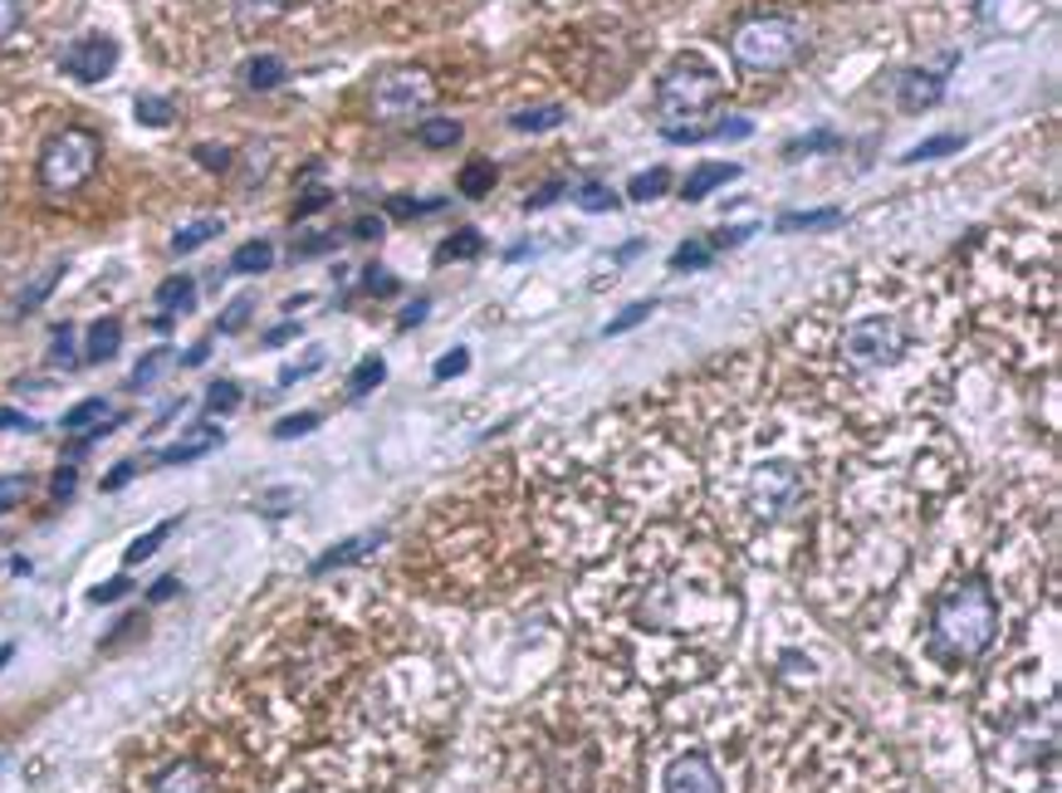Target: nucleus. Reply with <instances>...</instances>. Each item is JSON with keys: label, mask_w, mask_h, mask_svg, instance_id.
<instances>
[{"label": "nucleus", "mask_w": 1062, "mask_h": 793, "mask_svg": "<svg viewBox=\"0 0 1062 793\" xmlns=\"http://www.w3.org/2000/svg\"><path fill=\"white\" fill-rule=\"evenodd\" d=\"M25 490H30L25 475H6V480H0V509L20 505V500H25Z\"/></svg>", "instance_id": "nucleus-45"}, {"label": "nucleus", "mask_w": 1062, "mask_h": 793, "mask_svg": "<svg viewBox=\"0 0 1062 793\" xmlns=\"http://www.w3.org/2000/svg\"><path fill=\"white\" fill-rule=\"evenodd\" d=\"M221 441H225V436H221V426H191V432H187V441H177V446H167L157 461H162V466H187V461L211 456V451H216Z\"/></svg>", "instance_id": "nucleus-11"}, {"label": "nucleus", "mask_w": 1062, "mask_h": 793, "mask_svg": "<svg viewBox=\"0 0 1062 793\" xmlns=\"http://www.w3.org/2000/svg\"><path fill=\"white\" fill-rule=\"evenodd\" d=\"M54 362H60V368H74V328L70 324L54 328Z\"/></svg>", "instance_id": "nucleus-43"}, {"label": "nucleus", "mask_w": 1062, "mask_h": 793, "mask_svg": "<svg viewBox=\"0 0 1062 793\" xmlns=\"http://www.w3.org/2000/svg\"><path fill=\"white\" fill-rule=\"evenodd\" d=\"M573 197H578L583 211H613V207H617V191L607 187V181H597V177L578 181V191H573Z\"/></svg>", "instance_id": "nucleus-32"}, {"label": "nucleus", "mask_w": 1062, "mask_h": 793, "mask_svg": "<svg viewBox=\"0 0 1062 793\" xmlns=\"http://www.w3.org/2000/svg\"><path fill=\"white\" fill-rule=\"evenodd\" d=\"M432 98H436V84H432V74H422V70H392L372 84V113H378L382 123L412 118V113L432 108Z\"/></svg>", "instance_id": "nucleus-7"}, {"label": "nucleus", "mask_w": 1062, "mask_h": 793, "mask_svg": "<svg viewBox=\"0 0 1062 793\" xmlns=\"http://www.w3.org/2000/svg\"><path fill=\"white\" fill-rule=\"evenodd\" d=\"M808 50V30L794 15H754L730 35V54L744 74H778Z\"/></svg>", "instance_id": "nucleus-3"}, {"label": "nucleus", "mask_w": 1062, "mask_h": 793, "mask_svg": "<svg viewBox=\"0 0 1062 793\" xmlns=\"http://www.w3.org/2000/svg\"><path fill=\"white\" fill-rule=\"evenodd\" d=\"M480 251H485L480 231H476V225H460V231L450 235V241H446V245H440V251H436V260H440V265H446V260H476Z\"/></svg>", "instance_id": "nucleus-28"}, {"label": "nucleus", "mask_w": 1062, "mask_h": 793, "mask_svg": "<svg viewBox=\"0 0 1062 793\" xmlns=\"http://www.w3.org/2000/svg\"><path fill=\"white\" fill-rule=\"evenodd\" d=\"M98 157H104L98 133H88V128L54 133L40 152V187L50 191V197H70V191H78L98 172Z\"/></svg>", "instance_id": "nucleus-5"}, {"label": "nucleus", "mask_w": 1062, "mask_h": 793, "mask_svg": "<svg viewBox=\"0 0 1062 793\" xmlns=\"http://www.w3.org/2000/svg\"><path fill=\"white\" fill-rule=\"evenodd\" d=\"M60 275H64V265H54V269H44V275L35 279V285H30V289H25V294H20V299H15V309H20V314H30V309H35V304L44 299V294H50L54 285H60Z\"/></svg>", "instance_id": "nucleus-35"}, {"label": "nucleus", "mask_w": 1062, "mask_h": 793, "mask_svg": "<svg viewBox=\"0 0 1062 793\" xmlns=\"http://www.w3.org/2000/svg\"><path fill=\"white\" fill-rule=\"evenodd\" d=\"M563 118H569V113H563V104H544V108H524V113H514L510 128H514V133H549V128H559Z\"/></svg>", "instance_id": "nucleus-26"}, {"label": "nucleus", "mask_w": 1062, "mask_h": 793, "mask_svg": "<svg viewBox=\"0 0 1062 793\" xmlns=\"http://www.w3.org/2000/svg\"><path fill=\"white\" fill-rule=\"evenodd\" d=\"M734 177H740V162H705V167H695V172L686 177L681 197H686V201H705L710 191L725 187V181H734Z\"/></svg>", "instance_id": "nucleus-14"}, {"label": "nucleus", "mask_w": 1062, "mask_h": 793, "mask_svg": "<svg viewBox=\"0 0 1062 793\" xmlns=\"http://www.w3.org/2000/svg\"><path fill=\"white\" fill-rule=\"evenodd\" d=\"M197 162L201 167H211V172H225V167H231V147H197Z\"/></svg>", "instance_id": "nucleus-49"}, {"label": "nucleus", "mask_w": 1062, "mask_h": 793, "mask_svg": "<svg viewBox=\"0 0 1062 793\" xmlns=\"http://www.w3.org/2000/svg\"><path fill=\"white\" fill-rule=\"evenodd\" d=\"M269 265H275V245H269V241H245L241 251L231 255V269H235V275H265Z\"/></svg>", "instance_id": "nucleus-22"}, {"label": "nucleus", "mask_w": 1062, "mask_h": 793, "mask_svg": "<svg viewBox=\"0 0 1062 793\" xmlns=\"http://www.w3.org/2000/svg\"><path fill=\"white\" fill-rule=\"evenodd\" d=\"M466 368H470V353H466V348H450V353L436 362V378H460Z\"/></svg>", "instance_id": "nucleus-46"}, {"label": "nucleus", "mask_w": 1062, "mask_h": 793, "mask_svg": "<svg viewBox=\"0 0 1062 793\" xmlns=\"http://www.w3.org/2000/svg\"><path fill=\"white\" fill-rule=\"evenodd\" d=\"M842 138L832 128H818V133H808V138H798V142H788L784 147V157H808V152H828V147H838Z\"/></svg>", "instance_id": "nucleus-34"}, {"label": "nucleus", "mask_w": 1062, "mask_h": 793, "mask_svg": "<svg viewBox=\"0 0 1062 793\" xmlns=\"http://www.w3.org/2000/svg\"><path fill=\"white\" fill-rule=\"evenodd\" d=\"M382 378H387V362L382 358H363L353 368V378H348V396H368L372 388H382Z\"/></svg>", "instance_id": "nucleus-31"}, {"label": "nucleus", "mask_w": 1062, "mask_h": 793, "mask_svg": "<svg viewBox=\"0 0 1062 793\" xmlns=\"http://www.w3.org/2000/svg\"><path fill=\"white\" fill-rule=\"evenodd\" d=\"M118 348H123V319H94V328H88V338H84V358L108 362V358H118Z\"/></svg>", "instance_id": "nucleus-16"}, {"label": "nucleus", "mask_w": 1062, "mask_h": 793, "mask_svg": "<svg viewBox=\"0 0 1062 793\" xmlns=\"http://www.w3.org/2000/svg\"><path fill=\"white\" fill-rule=\"evenodd\" d=\"M382 225H387L382 216H358L353 225H348V231H353L358 241H378V235H382Z\"/></svg>", "instance_id": "nucleus-55"}, {"label": "nucleus", "mask_w": 1062, "mask_h": 793, "mask_svg": "<svg viewBox=\"0 0 1062 793\" xmlns=\"http://www.w3.org/2000/svg\"><path fill=\"white\" fill-rule=\"evenodd\" d=\"M35 416H25V412H15V406H0V432H35Z\"/></svg>", "instance_id": "nucleus-48"}, {"label": "nucleus", "mask_w": 1062, "mask_h": 793, "mask_svg": "<svg viewBox=\"0 0 1062 793\" xmlns=\"http://www.w3.org/2000/svg\"><path fill=\"white\" fill-rule=\"evenodd\" d=\"M231 6L241 20H269V15H279L289 0H231Z\"/></svg>", "instance_id": "nucleus-42"}, {"label": "nucleus", "mask_w": 1062, "mask_h": 793, "mask_svg": "<svg viewBox=\"0 0 1062 793\" xmlns=\"http://www.w3.org/2000/svg\"><path fill=\"white\" fill-rule=\"evenodd\" d=\"M931 632L955 662H979L999 642V603L985 578H959L935 598Z\"/></svg>", "instance_id": "nucleus-1"}, {"label": "nucleus", "mask_w": 1062, "mask_h": 793, "mask_svg": "<svg viewBox=\"0 0 1062 793\" xmlns=\"http://www.w3.org/2000/svg\"><path fill=\"white\" fill-rule=\"evenodd\" d=\"M132 470H138V466H132V461H118V466H113V470H108V480H104V490H118V485H128V480H132Z\"/></svg>", "instance_id": "nucleus-56"}, {"label": "nucleus", "mask_w": 1062, "mask_h": 793, "mask_svg": "<svg viewBox=\"0 0 1062 793\" xmlns=\"http://www.w3.org/2000/svg\"><path fill=\"white\" fill-rule=\"evenodd\" d=\"M70 495H74V466H64L54 475V500H70Z\"/></svg>", "instance_id": "nucleus-58"}, {"label": "nucleus", "mask_w": 1062, "mask_h": 793, "mask_svg": "<svg viewBox=\"0 0 1062 793\" xmlns=\"http://www.w3.org/2000/svg\"><path fill=\"white\" fill-rule=\"evenodd\" d=\"M152 793H211V774L197 764V759H177L172 769L157 774Z\"/></svg>", "instance_id": "nucleus-12"}, {"label": "nucleus", "mask_w": 1062, "mask_h": 793, "mask_svg": "<svg viewBox=\"0 0 1062 793\" xmlns=\"http://www.w3.org/2000/svg\"><path fill=\"white\" fill-rule=\"evenodd\" d=\"M959 64V54L951 50L941 60V70H906L901 74V84H896V104L906 108V113H925V108H935L945 98V78H951V70Z\"/></svg>", "instance_id": "nucleus-9"}, {"label": "nucleus", "mask_w": 1062, "mask_h": 793, "mask_svg": "<svg viewBox=\"0 0 1062 793\" xmlns=\"http://www.w3.org/2000/svg\"><path fill=\"white\" fill-rule=\"evenodd\" d=\"M754 133V123L750 118H720L715 128H661V138L666 142H705V138H750Z\"/></svg>", "instance_id": "nucleus-13"}, {"label": "nucleus", "mask_w": 1062, "mask_h": 793, "mask_svg": "<svg viewBox=\"0 0 1062 793\" xmlns=\"http://www.w3.org/2000/svg\"><path fill=\"white\" fill-rule=\"evenodd\" d=\"M329 191H309V197H299V207H294V221H304V216H314V211H323L329 207Z\"/></svg>", "instance_id": "nucleus-53"}, {"label": "nucleus", "mask_w": 1062, "mask_h": 793, "mask_svg": "<svg viewBox=\"0 0 1062 793\" xmlns=\"http://www.w3.org/2000/svg\"><path fill=\"white\" fill-rule=\"evenodd\" d=\"M221 231H225V221H221V216H201V221H191V225H182V231H172V255H191V251H201V245L216 241Z\"/></svg>", "instance_id": "nucleus-20"}, {"label": "nucleus", "mask_w": 1062, "mask_h": 793, "mask_svg": "<svg viewBox=\"0 0 1062 793\" xmlns=\"http://www.w3.org/2000/svg\"><path fill=\"white\" fill-rule=\"evenodd\" d=\"M666 187H671V172L651 167V172H637L627 181V201H657V197H666Z\"/></svg>", "instance_id": "nucleus-29"}, {"label": "nucleus", "mask_w": 1062, "mask_h": 793, "mask_svg": "<svg viewBox=\"0 0 1062 793\" xmlns=\"http://www.w3.org/2000/svg\"><path fill=\"white\" fill-rule=\"evenodd\" d=\"M314 426H319V412H294V416H279V422H275V436H279V441H294V436L314 432Z\"/></svg>", "instance_id": "nucleus-41"}, {"label": "nucleus", "mask_w": 1062, "mask_h": 793, "mask_svg": "<svg viewBox=\"0 0 1062 793\" xmlns=\"http://www.w3.org/2000/svg\"><path fill=\"white\" fill-rule=\"evenodd\" d=\"M804 495H808L804 466H794V461H784V456L760 461V466H750L740 480L744 515L760 519V525H774V519L794 515V509L804 505Z\"/></svg>", "instance_id": "nucleus-4"}, {"label": "nucleus", "mask_w": 1062, "mask_h": 793, "mask_svg": "<svg viewBox=\"0 0 1062 793\" xmlns=\"http://www.w3.org/2000/svg\"><path fill=\"white\" fill-rule=\"evenodd\" d=\"M754 231H760V221H744V225H720V231L710 235V251H730V245H744Z\"/></svg>", "instance_id": "nucleus-39"}, {"label": "nucleus", "mask_w": 1062, "mask_h": 793, "mask_svg": "<svg viewBox=\"0 0 1062 793\" xmlns=\"http://www.w3.org/2000/svg\"><path fill=\"white\" fill-rule=\"evenodd\" d=\"M842 211L838 207H818V211H784V216L774 221L778 235H798V231H828V225H838Z\"/></svg>", "instance_id": "nucleus-18"}, {"label": "nucleus", "mask_w": 1062, "mask_h": 793, "mask_svg": "<svg viewBox=\"0 0 1062 793\" xmlns=\"http://www.w3.org/2000/svg\"><path fill=\"white\" fill-rule=\"evenodd\" d=\"M460 133H466V128H460L456 118H426V123H416V142L432 147V152H440V147H456Z\"/></svg>", "instance_id": "nucleus-25"}, {"label": "nucleus", "mask_w": 1062, "mask_h": 793, "mask_svg": "<svg viewBox=\"0 0 1062 793\" xmlns=\"http://www.w3.org/2000/svg\"><path fill=\"white\" fill-rule=\"evenodd\" d=\"M10 656H15V647H10V642H6V647H0V666H6Z\"/></svg>", "instance_id": "nucleus-62"}, {"label": "nucleus", "mask_w": 1062, "mask_h": 793, "mask_svg": "<svg viewBox=\"0 0 1062 793\" xmlns=\"http://www.w3.org/2000/svg\"><path fill=\"white\" fill-rule=\"evenodd\" d=\"M563 191H569V181H549V187H539V191H529V197H524V207H529V211H544V207H549V201H553V197H563Z\"/></svg>", "instance_id": "nucleus-50"}, {"label": "nucleus", "mask_w": 1062, "mask_h": 793, "mask_svg": "<svg viewBox=\"0 0 1062 793\" xmlns=\"http://www.w3.org/2000/svg\"><path fill=\"white\" fill-rule=\"evenodd\" d=\"M206 353H211V343H197V348H187V368H201V362H206Z\"/></svg>", "instance_id": "nucleus-61"}, {"label": "nucleus", "mask_w": 1062, "mask_h": 793, "mask_svg": "<svg viewBox=\"0 0 1062 793\" xmlns=\"http://www.w3.org/2000/svg\"><path fill=\"white\" fill-rule=\"evenodd\" d=\"M177 593H182V583H177V578H157V583H152V603H162V598H177Z\"/></svg>", "instance_id": "nucleus-59"}, {"label": "nucleus", "mask_w": 1062, "mask_h": 793, "mask_svg": "<svg viewBox=\"0 0 1062 793\" xmlns=\"http://www.w3.org/2000/svg\"><path fill=\"white\" fill-rule=\"evenodd\" d=\"M426 309H432V299H416V304H412V309H406V314H402V328H416V324H422V319H426Z\"/></svg>", "instance_id": "nucleus-60"}, {"label": "nucleus", "mask_w": 1062, "mask_h": 793, "mask_svg": "<svg viewBox=\"0 0 1062 793\" xmlns=\"http://www.w3.org/2000/svg\"><path fill=\"white\" fill-rule=\"evenodd\" d=\"M500 181V167L490 162V157H476V162H466V172H460V197H490V187Z\"/></svg>", "instance_id": "nucleus-21"}, {"label": "nucleus", "mask_w": 1062, "mask_h": 793, "mask_svg": "<svg viewBox=\"0 0 1062 793\" xmlns=\"http://www.w3.org/2000/svg\"><path fill=\"white\" fill-rule=\"evenodd\" d=\"M911 343V324L891 309H872V314H857L852 324L842 328V368L857 372V378H877V372H896L906 362Z\"/></svg>", "instance_id": "nucleus-2"}, {"label": "nucleus", "mask_w": 1062, "mask_h": 793, "mask_svg": "<svg viewBox=\"0 0 1062 793\" xmlns=\"http://www.w3.org/2000/svg\"><path fill=\"white\" fill-rule=\"evenodd\" d=\"M108 416H113L108 396H84L78 406L64 412V426H70V432H84V426H98V422H108Z\"/></svg>", "instance_id": "nucleus-27"}, {"label": "nucleus", "mask_w": 1062, "mask_h": 793, "mask_svg": "<svg viewBox=\"0 0 1062 793\" xmlns=\"http://www.w3.org/2000/svg\"><path fill=\"white\" fill-rule=\"evenodd\" d=\"M289 338H299V324H294V319H289V324H279V328H269L265 343H269V348H279V343H289Z\"/></svg>", "instance_id": "nucleus-57"}, {"label": "nucleus", "mask_w": 1062, "mask_h": 793, "mask_svg": "<svg viewBox=\"0 0 1062 793\" xmlns=\"http://www.w3.org/2000/svg\"><path fill=\"white\" fill-rule=\"evenodd\" d=\"M132 118H138L142 128H167V123H177V104H172V98H162V94H138Z\"/></svg>", "instance_id": "nucleus-24"}, {"label": "nucleus", "mask_w": 1062, "mask_h": 793, "mask_svg": "<svg viewBox=\"0 0 1062 793\" xmlns=\"http://www.w3.org/2000/svg\"><path fill=\"white\" fill-rule=\"evenodd\" d=\"M191 309H197V279H191V275L162 279V289H157V314L177 319V314H191Z\"/></svg>", "instance_id": "nucleus-15"}, {"label": "nucleus", "mask_w": 1062, "mask_h": 793, "mask_svg": "<svg viewBox=\"0 0 1062 793\" xmlns=\"http://www.w3.org/2000/svg\"><path fill=\"white\" fill-rule=\"evenodd\" d=\"M378 543H382V535H378V529H372V535H358V539H343V543H338V549H329V553H323V559L319 563H314V578H319V573H333V569H343V563H353V559H363V553L368 549H378Z\"/></svg>", "instance_id": "nucleus-17"}, {"label": "nucleus", "mask_w": 1062, "mask_h": 793, "mask_svg": "<svg viewBox=\"0 0 1062 793\" xmlns=\"http://www.w3.org/2000/svg\"><path fill=\"white\" fill-rule=\"evenodd\" d=\"M959 147H965V138H959V133H941V138H925V142H916L906 157H901V162H911V167H916V162H931V157H951V152H959Z\"/></svg>", "instance_id": "nucleus-30"}, {"label": "nucleus", "mask_w": 1062, "mask_h": 793, "mask_svg": "<svg viewBox=\"0 0 1062 793\" xmlns=\"http://www.w3.org/2000/svg\"><path fill=\"white\" fill-rule=\"evenodd\" d=\"M666 793H725V779H720V769L710 764L700 750L671 759V769H666Z\"/></svg>", "instance_id": "nucleus-10"}, {"label": "nucleus", "mask_w": 1062, "mask_h": 793, "mask_svg": "<svg viewBox=\"0 0 1062 793\" xmlns=\"http://www.w3.org/2000/svg\"><path fill=\"white\" fill-rule=\"evenodd\" d=\"M651 314H657V299H641V304H627V309H623V314H617V319H613V324H607V328H603V334H607V338H617V334H627V328H637L641 319H651Z\"/></svg>", "instance_id": "nucleus-33"}, {"label": "nucleus", "mask_w": 1062, "mask_h": 793, "mask_svg": "<svg viewBox=\"0 0 1062 793\" xmlns=\"http://www.w3.org/2000/svg\"><path fill=\"white\" fill-rule=\"evenodd\" d=\"M123 593H132L128 578H108V583H98V588H94V603H118Z\"/></svg>", "instance_id": "nucleus-52"}, {"label": "nucleus", "mask_w": 1062, "mask_h": 793, "mask_svg": "<svg viewBox=\"0 0 1062 793\" xmlns=\"http://www.w3.org/2000/svg\"><path fill=\"white\" fill-rule=\"evenodd\" d=\"M241 406V388L235 382H211V392H206V412H235Z\"/></svg>", "instance_id": "nucleus-40"}, {"label": "nucleus", "mask_w": 1062, "mask_h": 793, "mask_svg": "<svg viewBox=\"0 0 1062 793\" xmlns=\"http://www.w3.org/2000/svg\"><path fill=\"white\" fill-rule=\"evenodd\" d=\"M167 358H172V353H167V348H152V353H147V358L138 362V368H132V378H128V388H132V392H138V388H147V382H152V378H157V372H162V368H167Z\"/></svg>", "instance_id": "nucleus-37"}, {"label": "nucleus", "mask_w": 1062, "mask_h": 793, "mask_svg": "<svg viewBox=\"0 0 1062 793\" xmlns=\"http://www.w3.org/2000/svg\"><path fill=\"white\" fill-rule=\"evenodd\" d=\"M20 25V0H0V40H10Z\"/></svg>", "instance_id": "nucleus-54"}, {"label": "nucleus", "mask_w": 1062, "mask_h": 793, "mask_svg": "<svg viewBox=\"0 0 1062 793\" xmlns=\"http://www.w3.org/2000/svg\"><path fill=\"white\" fill-rule=\"evenodd\" d=\"M363 285H368V294H397V279H392V275H387V269H382V265H368Z\"/></svg>", "instance_id": "nucleus-51"}, {"label": "nucleus", "mask_w": 1062, "mask_h": 793, "mask_svg": "<svg viewBox=\"0 0 1062 793\" xmlns=\"http://www.w3.org/2000/svg\"><path fill=\"white\" fill-rule=\"evenodd\" d=\"M715 98H720V70L695 50L681 54L657 84V108H661V118H671V123L695 118V113H705Z\"/></svg>", "instance_id": "nucleus-6"}, {"label": "nucleus", "mask_w": 1062, "mask_h": 793, "mask_svg": "<svg viewBox=\"0 0 1062 793\" xmlns=\"http://www.w3.org/2000/svg\"><path fill=\"white\" fill-rule=\"evenodd\" d=\"M440 207V201H406V197H392V216H432V211Z\"/></svg>", "instance_id": "nucleus-47"}, {"label": "nucleus", "mask_w": 1062, "mask_h": 793, "mask_svg": "<svg viewBox=\"0 0 1062 793\" xmlns=\"http://www.w3.org/2000/svg\"><path fill=\"white\" fill-rule=\"evenodd\" d=\"M113 70H118V44L108 35H84L60 54V74L78 78V84H104Z\"/></svg>", "instance_id": "nucleus-8"}, {"label": "nucleus", "mask_w": 1062, "mask_h": 793, "mask_svg": "<svg viewBox=\"0 0 1062 793\" xmlns=\"http://www.w3.org/2000/svg\"><path fill=\"white\" fill-rule=\"evenodd\" d=\"M251 309H255V299H251V294H241V299H235L231 309L221 314V334H235V328L245 324V314H251Z\"/></svg>", "instance_id": "nucleus-44"}, {"label": "nucleus", "mask_w": 1062, "mask_h": 793, "mask_svg": "<svg viewBox=\"0 0 1062 793\" xmlns=\"http://www.w3.org/2000/svg\"><path fill=\"white\" fill-rule=\"evenodd\" d=\"M323 358H329L323 348H309V353H304L299 362L279 368V388H289V382H299V378H309V372H319V368H323Z\"/></svg>", "instance_id": "nucleus-36"}, {"label": "nucleus", "mask_w": 1062, "mask_h": 793, "mask_svg": "<svg viewBox=\"0 0 1062 793\" xmlns=\"http://www.w3.org/2000/svg\"><path fill=\"white\" fill-rule=\"evenodd\" d=\"M177 525H182V519H177V515H172V519H162V525H152V529H147V535H138V539L128 543V553H123V559H128V563H147L157 549H162L167 539H172V529H177Z\"/></svg>", "instance_id": "nucleus-23"}, {"label": "nucleus", "mask_w": 1062, "mask_h": 793, "mask_svg": "<svg viewBox=\"0 0 1062 793\" xmlns=\"http://www.w3.org/2000/svg\"><path fill=\"white\" fill-rule=\"evenodd\" d=\"M710 255H715V251H710L705 241H686L681 251L671 255V269H705V265H710Z\"/></svg>", "instance_id": "nucleus-38"}, {"label": "nucleus", "mask_w": 1062, "mask_h": 793, "mask_svg": "<svg viewBox=\"0 0 1062 793\" xmlns=\"http://www.w3.org/2000/svg\"><path fill=\"white\" fill-rule=\"evenodd\" d=\"M285 60L279 54H255V60H245V88H255V94H269V88L285 84Z\"/></svg>", "instance_id": "nucleus-19"}]
</instances>
